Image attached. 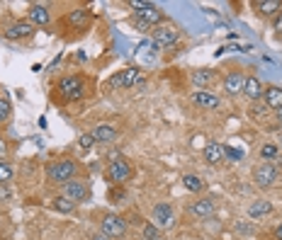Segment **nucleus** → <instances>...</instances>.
Instances as JSON below:
<instances>
[{
    "label": "nucleus",
    "mask_w": 282,
    "mask_h": 240,
    "mask_svg": "<svg viewBox=\"0 0 282 240\" xmlns=\"http://www.w3.org/2000/svg\"><path fill=\"white\" fill-rule=\"evenodd\" d=\"M270 211H272V204H270V201H265V199L256 201V204H253V207L248 209V214H250L253 218H258V216H268Z\"/></svg>",
    "instance_id": "aec40b11"
},
{
    "label": "nucleus",
    "mask_w": 282,
    "mask_h": 240,
    "mask_svg": "<svg viewBox=\"0 0 282 240\" xmlns=\"http://www.w3.org/2000/svg\"><path fill=\"white\" fill-rule=\"evenodd\" d=\"M275 235H277V240H282V226L277 230H275Z\"/></svg>",
    "instance_id": "f704fd0d"
},
{
    "label": "nucleus",
    "mask_w": 282,
    "mask_h": 240,
    "mask_svg": "<svg viewBox=\"0 0 282 240\" xmlns=\"http://www.w3.org/2000/svg\"><path fill=\"white\" fill-rule=\"evenodd\" d=\"M153 221L158 226H171L173 223V209H171V204H156L153 207Z\"/></svg>",
    "instance_id": "ddd939ff"
},
{
    "label": "nucleus",
    "mask_w": 282,
    "mask_h": 240,
    "mask_svg": "<svg viewBox=\"0 0 282 240\" xmlns=\"http://www.w3.org/2000/svg\"><path fill=\"white\" fill-rule=\"evenodd\" d=\"M265 105L272 109H280L282 107V87H268L265 90Z\"/></svg>",
    "instance_id": "6ab92c4d"
},
{
    "label": "nucleus",
    "mask_w": 282,
    "mask_h": 240,
    "mask_svg": "<svg viewBox=\"0 0 282 240\" xmlns=\"http://www.w3.org/2000/svg\"><path fill=\"white\" fill-rule=\"evenodd\" d=\"M30 20H32V24H39V27H44V24H49V10L44 8V5H32L30 8Z\"/></svg>",
    "instance_id": "a211bd4d"
},
{
    "label": "nucleus",
    "mask_w": 282,
    "mask_h": 240,
    "mask_svg": "<svg viewBox=\"0 0 282 240\" xmlns=\"http://www.w3.org/2000/svg\"><path fill=\"white\" fill-rule=\"evenodd\" d=\"M144 238L158 240V228H156V223H146V226H144Z\"/></svg>",
    "instance_id": "cd10ccee"
},
{
    "label": "nucleus",
    "mask_w": 282,
    "mask_h": 240,
    "mask_svg": "<svg viewBox=\"0 0 282 240\" xmlns=\"http://www.w3.org/2000/svg\"><path fill=\"white\" fill-rule=\"evenodd\" d=\"M131 8H136V10H144V8H149L151 3H146V0H129Z\"/></svg>",
    "instance_id": "2f4dec72"
},
{
    "label": "nucleus",
    "mask_w": 282,
    "mask_h": 240,
    "mask_svg": "<svg viewBox=\"0 0 282 240\" xmlns=\"http://www.w3.org/2000/svg\"><path fill=\"white\" fill-rule=\"evenodd\" d=\"M32 32H34L32 22L20 20V22H15L12 27H8V29H5V37H8V39H22V37H30Z\"/></svg>",
    "instance_id": "1a4fd4ad"
},
{
    "label": "nucleus",
    "mask_w": 282,
    "mask_h": 240,
    "mask_svg": "<svg viewBox=\"0 0 282 240\" xmlns=\"http://www.w3.org/2000/svg\"><path fill=\"white\" fill-rule=\"evenodd\" d=\"M124 230H127V223H124V218L122 216L109 214V216L102 218V233H105L107 238H122Z\"/></svg>",
    "instance_id": "20e7f679"
},
{
    "label": "nucleus",
    "mask_w": 282,
    "mask_h": 240,
    "mask_svg": "<svg viewBox=\"0 0 282 240\" xmlns=\"http://www.w3.org/2000/svg\"><path fill=\"white\" fill-rule=\"evenodd\" d=\"M277 119H280V121H282V107H280V109H277Z\"/></svg>",
    "instance_id": "e433bc0d"
},
{
    "label": "nucleus",
    "mask_w": 282,
    "mask_h": 240,
    "mask_svg": "<svg viewBox=\"0 0 282 240\" xmlns=\"http://www.w3.org/2000/svg\"><path fill=\"white\" fill-rule=\"evenodd\" d=\"M107 177L112 182H117V185H124L131 177V165L127 160H112V165H109V170H107Z\"/></svg>",
    "instance_id": "423d86ee"
},
{
    "label": "nucleus",
    "mask_w": 282,
    "mask_h": 240,
    "mask_svg": "<svg viewBox=\"0 0 282 240\" xmlns=\"http://www.w3.org/2000/svg\"><path fill=\"white\" fill-rule=\"evenodd\" d=\"M261 155L265 158V160L275 158V155H277V146H275V143H265V146L261 148Z\"/></svg>",
    "instance_id": "bb28decb"
},
{
    "label": "nucleus",
    "mask_w": 282,
    "mask_h": 240,
    "mask_svg": "<svg viewBox=\"0 0 282 240\" xmlns=\"http://www.w3.org/2000/svg\"><path fill=\"white\" fill-rule=\"evenodd\" d=\"M59 90H61V95H64L66 99L78 102V99L86 95V83H83V78L80 76H68L59 83Z\"/></svg>",
    "instance_id": "f257e3e1"
},
{
    "label": "nucleus",
    "mask_w": 282,
    "mask_h": 240,
    "mask_svg": "<svg viewBox=\"0 0 282 240\" xmlns=\"http://www.w3.org/2000/svg\"><path fill=\"white\" fill-rule=\"evenodd\" d=\"M144 80H146V78L141 76L139 68H127V71H122V73H117V76L112 78V85L136 87V85H144Z\"/></svg>",
    "instance_id": "7ed1b4c3"
},
{
    "label": "nucleus",
    "mask_w": 282,
    "mask_h": 240,
    "mask_svg": "<svg viewBox=\"0 0 282 240\" xmlns=\"http://www.w3.org/2000/svg\"><path fill=\"white\" fill-rule=\"evenodd\" d=\"M280 8H282L280 0H261V3H258V10H261V15H275Z\"/></svg>",
    "instance_id": "5701e85b"
},
{
    "label": "nucleus",
    "mask_w": 282,
    "mask_h": 240,
    "mask_svg": "<svg viewBox=\"0 0 282 240\" xmlns=\"http://www.w3.org/2000/svg\"><path fill=\"white\" fill-rule=\"evenodd\" d=\"M272 29H275V32H282V12H277V17H275V24H272Z\"/></svg>",
    "instance_id": "473e14b6"
},
{
    "label": "nucleus",
    "mask_w": 282,
    "mask_h": 240,
    "mask_svg": "<svg viewBox=\"0 0 282 240\" xmlns=\"http://www.w3.org/2000/svg\"><path fill=\"white\" fill-rule=\"evenodd\" d=\"M183 185L190 189V192H202L205 189V182H202V177H197V175H185L183 177Z\"/></svg>",
    "instance_id": "4be33fe9"
},
{
    "label": "nucleus",
    "mask_w": 282,
    "mask_h": 240,
    "mask_svg": "<svg viewBox=\"0 0 282 240\" xmlns=\"http://www.w3.org/2000/svg\"><path fill=\"white\" fill-rule=\"evenodd\" d=\"M212 78H214V73H212V71H207V68L195 71V73H192V85H195V87H207Z\"/></svg>",
    "instance_id": "412c9836"
},
{
    "label": "nucleus",
    "mask_w": 282,
    "mask_h": 240,
    "mask_svg": "<svg viewBox=\"0 0 282 240\" xmlns=\"http://www.w3.org/2000/svg\"><path fill=\"white\" fill-rule=\"evenodd\" d=\"M192 102L202 109H217L219 107V97L217 95H212V92H207V90L195 92V95H192Z\"/></svg>",
    "instance_id": "f8f14e48"
},
{
    "label": "nucleus",
    "mask_w": 282,
    "mask_h": 240,
    "mask_svg": "<svg viewBox=\"0 0 282 240\" xmlns=\"http://www.w3.org/2000/svg\"><path fill=\"white\" fill-rule=\"evenodd\" d=\"M224 151H227V158H231V160H241V158H243V153L236 151V148H229V146H224Z\"/></svg>",
    "instance_id": "7c9ffc66"
},
{
    "label": "nucleus",
    "mask_w": 282,
    "mask_h": 240,
    "mask_svg": "<svg viewBox=\"0 0 282 240\" xmlns=\"http://www.w3.org/2000/svg\"><path fill=\"white\" fill-rule=\"evenodd\" d=\"M10 180H12V165L0 160V182L5 185V182H10Z\"/></svg>",
    "instance_id": "a878e982"
},
{
    "label": "nucleus",
    "mask_w": 282,
    "mask_h": 240,
    "mask_svg": "<svg viewBox=\"0 0 282 240\" xmlns=\"http://www.w3.org/2000/svg\"><path fill=\"white\" fill-rule=\"evenodd\" d=\"M243 95L250 99H261L263 95H265V90H263V83L258 80V78H246V85H243Z\"/></svg>",
    "instance_id": "2eb2a0df"
},
{
    "label": "nucleus",
    "mask_w": 282,
    "mask_h": 240,
    "mask_svg": "<svg viewBox=\"0 0 282 240\" xmlns=\"http://www.w3.org/2000/svg\"><path fill=\"white\" fill-rule=\"evenodd\" d=\"M205 158H207V163H212V165H219V163H224V158H227V151H224V146L221 143H207L205 146Z\"/></svg>",
    "instance_id": "9d476101"
},
{
    "label": "nucleus",
    "mask_w": 282,
    "mask_h": 240,
    "mask_svg": "<svg viewBox=\"0 0 282 240\" xmlns=\"http://www.w3.org/2000/svg\"><path fill=\"white\" fill-rule=\"evenodd\" d=\"M136 20L144 22V24H158L161 22V10H156V5H149L144 10H136Z\"/></svg>",
    "instance_id": "dca6fc26"
},
{
    "label": "nucleus",
    "mask_w": 282,
    "mask_h": 240,
    "mask_svg": "<svg viewBox=\"0 0 282 240\" xmlns=\"http://www.w3.org/2000/svg\"><path fill=\"white\" fill-rule=\"evenodd\" d=\"M76 175V163L73 160H59V163H51L49 165V177L54 182H71Z\"/></svg>",
    "instance_id": "f03ea898"
},
{
    "label": "nucleus",
    "mask_w": 282,
    "mask_h": 240,
    "mask_svg": "<svg viewBox=\"0 0 282 240\" xmlns=\"http://www.w3.org/2000/svg\"><path fill=\"white\" fill-rule=\"evenodd\" d=\"M90 240H112V238H107L105 233H98V235H93V238H90Z\"/></svg>",
    "instance_id": "72a5a7b5"
},
{
    "label": "nucleus",
    "mask_w": 282,
    "mask_h": 240,
    "mask_svg": "<svg viewBox=\"0 0 282 240\" xmlns=\"http://www.w3.org/2000/svg\"><path fill=\"white\" fill-rule=\"evenodd\" d=\"M93 139H95V143H109L117 139V129L115 126H109V124H98L95 126V131H93Z\"/></svg>",
    "instance_id": "4468645a"
},
{
    "label": "nucleus",
    "mask_w": 282,
    "mask_h": 240,
    "mask_svg": "<svg viewBox=\"0 0 282 240\" xmlns=\"http://www.w3.org/2000/svg\"><path fill=\"white\" fill-rule=\"evenodd\" d=\"M64 196L73 199V201H80V199H86V196H88L86 182H80V180H71V182H66V185H64Z\"/></svg>",
    "instance_id": "0eeeda50"
},
{
    "label": "nucleus",
    "mask_w": 282,
    "mask_h": 240,
    "mask_svg": "<svg viewBox=\"0 0 282 240\" xmlns=\"http://www.w3.org/2000/svg\"><path fill=\"white\" fill-rule=\"evenodd\" d=\"M88 17H90V15H88V10L78 8V10H73L71 15H68V22H71L73 27H83V24L88 22Z\"/></svg>",
    "instance_id": "b1692460"
},
{
    "label": "nucleus",
    "mask_w": 282,
    "mask_h": 240,
    "mask_svg": "<svg viewBox=\"0 0 282 240\" xmlns=\"http://www.w3.org/2000/svg\"><path fill=\"white\" fill-rule=\"evenodd\" d=\"M277 177H280V173H277V167L272 163H263V165H258V170H256V182H258V187H272L277 182Z\"/></svg>",
    "instance_id": "39448f33"
},
{
    "label": "nucleus",
    "mask_w": 282,
    "mask_h": 240,
    "mask_svg": "<svg viewBox=\"0 0 282 240\" xmlns=\"http://www.w3.org/2000/svg\"><path fill=\"white\" fill-rule=\"evenodd\" d=\"M190 211H192L195 216H200V218L212 216V214H214V201H212V199H200V201H192V204H190Z\"/></svg>",
    "instance_id": "f3484780"
},
{
    "label": "nucleus",
    "mask_w": 282,
    "mask_h": 240,
    "mask_svg": "<svg viewBox=\"0 0 282 240\" xmlns=\"http://www.w3.org/2000/svg\"><path fill=\"white\" fill-rule=\"evenodd\" d=\"M78 143H80V148H83V151H88V148H93V146H95V139H93V133H83Z\"/></svg>",
    "instance_id": "c85d7f7f"
},
{
    "label": "nucleus",
    "mask_w": 282,
    "mask_h": 240,
    "mask_svg": "<svg viewBox=\"0 0 282 240\" xmlns=\"http://www.w3.org/2000/svg\"><path fill=\"white\" fill-rule=\"evenodd\" d=\"M243 85H246V78L241 76L239 71H234V73H229V76L224 78V87H227L229 95H239V92H243Z\"/></svg>",
    "instance_id": "9b49d317"
},
{
    "label": "nucleus",
    "mask_w": 282,
    "mask_h": 240,
    "mask_svg": "<svg viewBox=\"0 0 282 240\" xmlns=\"http://www.w3.org/2000/svg\"><path fill=\"white\" fill-rule=\"evenodd\" d=\"M178 42V32H175L173 27H161V29H156L153 32V44L156 46H173Z\"/></svg>",
    "instance_id": "6e6552de"
},
{
    "label": "nucleus",
    "mask_w": 282,
    "mask_h": 240,
    "mask_svg": "<svg viewBox=\"0 0 282 240\" xmlns=\"http://www.w3.org/2000/svg\"><path fill=\"white\" fill-rule=\"evenodd\" d=\"M0 155H5V143L0 141Z\"/></svg>",
    "instance_id": "c9c22d12"
},
{
    "label": "nucleus",
    "mask_w": 282,
    "mask_h": 240,
    "mask_svg": "<svg viewBox=\"0 0 282 240\" xmlns=\"http://www.w3.org/2000/svg\"><path fill=\"white\" fill-rule=\"evenodd\" d=\"M54 204H56V209H59V211H64V214H71V211L76 209V201H73V199H68V196H59Z\"/></svg>",
    "instance_id": "393cba45"
},
{
    "label": "nucleus",
    "mask_w": 282,
    "mask_h": 240,
    "mask_svg": "<svg viewBox=\"0 0 282 240\" xmlns=\"http://www.w3.org/2000/svg\"><path fill=\"white\" fill-rule=\"evenodd\" d=\"M8 114H10V102H8V99H0V121L8 119Z\"/></svg>",
    "instance_id": "c756f323"
}]
</instances>
